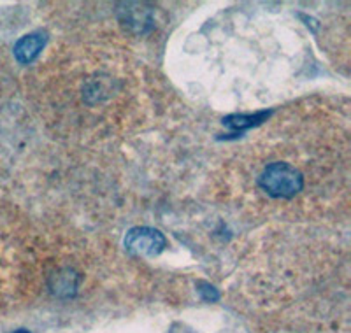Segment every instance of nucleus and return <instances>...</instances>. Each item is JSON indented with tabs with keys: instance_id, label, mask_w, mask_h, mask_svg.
I'll return each mask as SVG.
<instances>
[{
	"instance_id": "nucleus-1",
	"label": "nucleus",
	"mask_w": 351,
	"mask_h": 333,
	"mask_svg": "<svg viewBox=\"0 0 351 333\" xmlns=\"http://www.w3.org/2000/svg\"><path fill=\"white\" fill-rule=\"evenodd\" d=\"M256 186L274 200H291L304 190L306 177L293 163L274 160L262 166L256 175Z\"/></svg>"
},
{
	"instance_id": "nucleus-2",
	"label": "nucleus",
	"mask_w": 351,
	"mask_h": 333,
	"mask_svg": "<svg viewBox=\"0 0 351 333\" xmlns=\"http://www.w3.org/2000/svg\"><path fill=\"white\" fill-rule=\"evenodd\" d=\"M167 246L164 234L156 228L149 226H136L128 230L125 237V247L130 253L141 254V256H156Z\"/></svg>"
},
{
	"instance_id": "nucleus-3",
	"label": "nucleus",
	"mask_w": 351,
	"mask_h": 333,
	"mask_svg": "<svg viewBox=\"0 0 351 333\" xmlns=\"http://www.w3.org/2000/svg\"><path fill=\"white\" fill-rule=\"evenodd\" d=\"M46 44V36L44 34H30L25 36L14 44V56L20 64L27 65L39 56Z\"/></svg>"
},
{
	"instance_id": "nucleus-4",
	"label": "nucleus",
	"mask_w": 351,
	"mask_h": 333,
	"mask_svg": "<svg viewBox=\"0 0 351 333\" xmlns=\"http://www.w3.org/2000/svg\"><path fill=\"white\" fill-rule=\"evenodd\" d=\"M123 21L136 32H146L153 27L152 14L144 9H125Z\"/></svg>"
},
{
	"instance_id": "nucleus-5",
	"label": "nucleus",
	"mask_w": 351,
	"mask_h": 333,
	"mask_svg": "<svg viewBox=\"0 0 351 333\" xmlns=\"http://www.w3.org/2000/svg\"><path fill=\"white\" fill-rule=\"evenodd\" d=\"M200 293L204 295L206 300H218V293H216V290L215 288H211V286L204 284V290H200Z\"/></svg>"
},
{
	"instance_id": "nucleus-6",
	"label": "nucleus",
	"mask_w": 351,
	"mask_h": 333,
	"mask_svg": "<svg viewBox=\"0 0 351 333\" xmlns=\"http://www.w3.org/2000/svg\"><path fill=\"white\" fill-rule=\"evenodd\" d=\"M14 333H28L27 330H18V332H14Z\"/></svg>"
}]
</instances>
